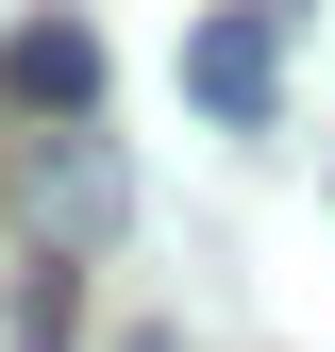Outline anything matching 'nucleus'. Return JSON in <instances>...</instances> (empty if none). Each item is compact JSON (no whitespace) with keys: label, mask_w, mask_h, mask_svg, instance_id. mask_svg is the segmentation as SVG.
Returning a JSON list of instances; mask_svg holds the SVG:
<instances>
[{"label":"nucleus","mask_w":335,"mask_h":352,"mask_svg":"<svg viewBox=\"0 0 335 352\" xmlns=\"http://www.w3.org/2000/svg\"><path fill=\"white\" fill-rule=\"evenodd\" d=\"M34 201H51V235H67V252H84V235H117V218H135V185H117V168L84 151V135H51V168H34Z\"/></svg>","instance_id":"7ed1b4c3"},{"label":"nucleus","mask_w":335,"mask_h":352,"mask_svg":"<svg viewBox=\"0 0 335 352\" xmlns=\"http://www.w3.org/2000/svg\"><path fill=\"white\" fill-rule=\"evenodd\" d=\"M185 101L218 118V135H268V101H285V34H268V17H201V34H185Z\"/></svg>","instance_id":"f257e3e1"},{"label":"nucleus","mask_w":335,"mask_h":352,"mask_svg":"<svg viewBox=\"0 0 335 352\" xmlns=\"http://www.w3.org/2000/svg\"><path fill=\"white\" fill-rule=\"evenodd\" d=\"M0 101H17V118H51V135H84V118H101V34H84V17L0 34Z\"/></svg>","instance_id":"f03ea898"}]
</instances>
